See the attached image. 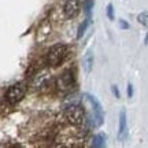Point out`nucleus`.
<instances>
[{
	"instance_id": "f257e3e1",
	"label": "nucleus",
	"mask_w": 148,
	"mask_h": 148,
	"mask_svg": "<svg viewBox=\"0 0 148 148\" xmlns=\"http://www.w3.org/2000/svg\"><path fill=\"white\" fill-rule=\"evenodd\" d=\"M84 97L85 100L90 104V108H92L89 115L85 116V121L88 122V125L90 127H96L103 125V122H104V111H103L100 101L97 100L93 95H90V93H85Z\"/></svg>"
},
{
	"instance_id": "f03ea898",
	"label": "nucleus",
	"mask_w": 148,
	"mask_h": 148,
	"mask_svg": "<svg viewBox=\"0 0 148 148\" xmlns=\"http://www.w3.org/2000/svg\"><path fill=\"white\" fill-rule=\"evenodd\" d=\"M67 55V45L63 42H56L48 48L45 53V63L49 67H58Z\"/></svg>"
},
{
	"instance_id": "7ed1b4c3",
	"label": "nucleus",
	"mask_w": 148,
	"mask_h": 148,
	"mask_svg": "<svg viewBox=\"0 0 148 148\" xmlns=\"http://www.w3.org/2000/svg\"><path fill=\"white\" fill-rule=\"evenodd\" d=\"M85 110L82 106L79 104H73V106L66 107L63 111V121L66 123H69L71 126H78L85 121Z\"/></svg>"
},
{
	"instance_id": "20e7f679",
	"label": "nucleus",
	"mask_w": 148,
	"mask_h": 148,
	"mask_svg": "<svg viewBox=\"0 0 148 148\" xmlns=\"http://www.w3.org/2000/svg\"><path fill=\"white\" fill-rule=\"evenodd\" d=\"M27 92V85L25 82H16V84H12L7 89L5 92V101L8 103V104H16V103H19V101L25 97Z\"/></svg>"
},
{
	"instance_id": "39448f33",
	"label": "nucleus",
	"mask_w": 148,
	"mask_h": 148,
	"mask_svg": "<svg viewBox=\"0 0 148 148\" xmlns=\"http://www.w3.org/2000/svg\"><path fill=\"white\" fill-rule=\"evenodd\" d=\"M74 82H75V77H74V71L71 69L66 70L62 74H59L56 79H55V86L59 92H69L74 88Z\"/></svg>"
},
{
	"instance_id": "423d86ee",
	"label": "nucleus",
	"mask_w": 148,
	"mask_h": 148,
	"mask_svg": "<svg viewBox=\"0 0 148 148\" xmlns=\"http://www.w3.org/2000/svg\"><path fill=\"white\" fill-rule=\"evenodd\" d=\"M52 82H53V79H52L51 73H49L48 70H41V71H38V73L33 77V79H32V89L42 92V90L48 89V88L51 86Z\"/></svg>"
},
{
	"instance_id": "0eeeda50",
	"label": "nucleus",
	"mask_w": 148,
	"mask_h": 148,
	"mask_svg": "<svg viewBox=\"0 0 148 148\" xmlns=\"http://www.w3.org/2000/svg\"><path fill=\"white\" fill-rule=\"evenodd\" d=\"M81 1L79 0H66L63 4V12L67 19H73L79 14Z\"/></svg>"
},
{
	"instance_id": "6e6552de",
	"label": "nucleus",
	"mask_w": 148,
	"mask_h": 148,
	"mask_svg": "<svg viewBox=\"0 0 148 148\" xmlns=\"http://www.w3.org/2000/svg\"><path fill=\"white\" fill-rule=\"evenodd\" d=\"M127 138V118L126 111L121 110L119 112V123H118V140L125 141Z\"/></svg>"
},
{
	"instance_id": "1a4fd4ad",
	"label": "nucleus",
	"mask_w": 148,
	"mask_h": 148,
	"mask_svg": "<svg viewBox=\"0 0 148 148\" xmlns=\"http://www.w3.org/2000/svg\"><path fill=\"white\" fill-rule=\"evenodd\" d=\"M84 70L85 73H90L92 71V67H93V53L92 51H88V52L85 53L84 56Z\"/></svg>"
},
{
	"instance_id": "9d476101",
	"label": "nucleus",
	"mask_w": 148,
	"mask_h": 148,
	"mask_svg": "<svg viewBox=\"0 0 148 148\" xmlns=\"http://www.w3.org/2000/svg\"><path fill=\"white\" fill-rule=\"evenodd\" d=\"M104 144H106V134L97 133L96 136H93L90 145H92V147H96V148H100V147H104Z\"/></svg>"
},
{
	"instance_id": "9b49d317",
	"label": "nucleus",
	"mask_w": 148,
	"mask_h": 148,
	"mask_svg": "<svg viewBox=\"0 0 148 148\" xmlns=\"http://www.w3.org/2000/svg\"><path fill=\"white\" fill-rule=\"evenodd\" d=\"M89 23H90V18H86L84 22H81V23H79L78 29H77V38H78V40L84 37L86 29H88V26H89Z\"/></svg>"
},
{
	"instance_id": "f8f14e48",
	"label": "nucleus",
	"mask_w": 148,
	"mask_h": 148,
	"mask_svg": "<svg viewBox=\"0 0 148 148\" xmlns=\"http://www.w3.org/2000/svg\"><path fill=\"white\" fill-rule=\"evenodd\" d=\"M93 5H95V1L93 0H85L84 1V11L86 16L90 18V14H92V10H93Z\"/></svg>"
},
{
	"instance_id": "ddd939ff",
	"label": "nucleus",
	"mask_w": 148,
	"mask_h": 148,
	"mask_svg": "<svg viewBox=\"0 0 148 148\" xmlns=\"http://www.w3.org/2000/svg\"><path fill=\"white\" fill-rule=\"evenodd\" d=\"M137 21L140 25H143V26L148 27V11H144L141 14H138L137 15Z\"/></svg>"
},
{
	"instance_id": "4468645a",
	"label": "nucleus",
	"mask_w": 148,
	"mask_h": 148,
	"mask_svg": "<svg viewBox=\"0 0 148 148\" xmlns=\"http://www.w3.org/2000/svg\"><path fill=\"white\" fill-rule=\"evenodd\" d=\"M106 14H107V18H108L110 21H114V19H115V14H114V5H112V4L107 5Z\"/></svg>"
},
{
	"instance_id": "2eb2a0df",
	"label": "nucleus",
	"mask_w": 148,
	"mask_h": 148,
	"mask_svg": "<svg viewBox=\"0 0 148 148\" xmlns=\"http://www.w3.org/2000/svg\"><path fill=\"white\" fill-rule=\"evenodd\" d=\"M111 90H112V93H114V96H115L116 99H119V97H121V93H119V89H118V86H116V85H112V86H111Z\"/></svg>"
},
{
	"instance_id": "dca6fc26",
	"label": "nucleus",
	"mask_w": 148,
	"mask_h": 148,
	"mask_svg": "<svg viewBox=\"0 0 148 148\" xmlns=\"http://www.w3.org/2000/svg\"><path fill=\"white\" fill-rule=\"evenodd\" d=\"M119 27L123 29V30H126V29H129V23L125 19H119Z\"/></svg>"
},
{
	"instance_id": "f3484780",
	"label": "nucleus",
	"mask_w": 148,
	"mask_h": 148,
	"mask_svg": "<svg viewBox=\"0 0 148 148\" xmlns=\"http://www.w3.org/2000/svg\"><path fill=\"white\" fill-rule=\"evenodd\" d=\"M126 93H127V97H129V99H130V97H133V85L132 84H127Z\"/></svg>"
},
{
	"instance_id": "a211bd4d",
	"label": "nucleus",
	"mask_w": 148,
	"mask_h": 148,
	"mask_svg": "<svg viewBox=\"0 0 148 148\" xmlns=\"http://www.w3.org/2000/svg\"><path fill=\"white\" fill-rule=\"evenodd\" d=\"M144 42H145V44H148V33H147V36H145V38H144Z\"/></svg>"
}]
</instances>
